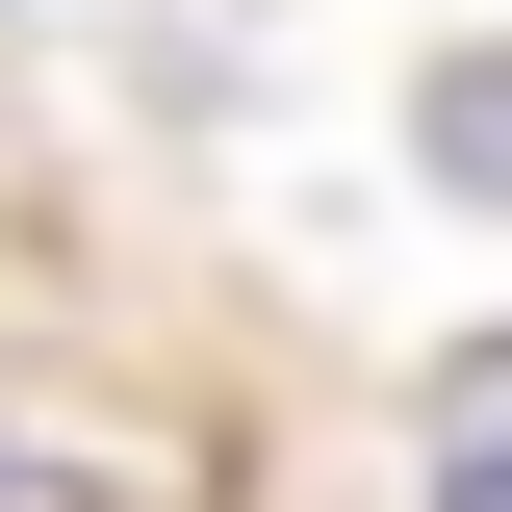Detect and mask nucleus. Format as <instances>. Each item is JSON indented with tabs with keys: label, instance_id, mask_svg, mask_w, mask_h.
<instances>
[{
	"label": "nucleus",
	"instance_id": "nucleus-1",
	"mask_svg": "<svg viewBox=\"0 0 512 512\" xmlns=\"http://www.w3.org/2000/svg\"><path fill=\"white\" fill-rule=\"evenodd\" d=\"M436 512H512V436H487V384L436 410Z\"/></svg>",
	"mask_w": 512,
	"mask_h": 512
}]
</instances>
